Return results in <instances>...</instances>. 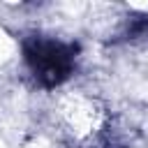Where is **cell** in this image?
<instances>
[{"label": "cell", "mask_w": 148, "mask_h": 148, "mask_svg": "<svg viewBox=\"0 0 148 148\" xmlns=\"http://www.w3.org/2000/svg\"><path fill=\"white\" fill-rule=\"evenodd\" d=\"M23 60L32 79L44 88H56L74 69L76 46L56 37H30L23 42Z\"/></svg>", "instance_id": "cell-1"}]
</instances>
